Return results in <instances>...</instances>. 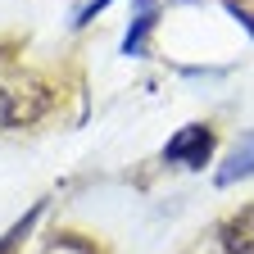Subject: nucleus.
<instances>
[{"mask_svg": "<svg viewBox=\"0 0 254 254\" xmlns=\"http://www.w3.org/2000/svg\"><path fill=\"white\" fill-rule=\"evenodd\" d=\"M213 154V132H209V127H182V132L164 145V159H168V164H186V168H200L204 164V159Z\"/></svg>", "mask_w": 254, "mask_h": 254, "instance_id": "1", "label": "nucleus"}, {"mask_svg": "<svg viewBox=\"0 0 254 254\" xmlns=\"http://www.w3.org/2000/svg\"><path fill=\"white\" fill-rule=\"evenodd\" d=\"M222 245H227V254H254V204L236 209L222 222Z\"/></svg>", "mask_w": 254, "mask_h": 254, "instance_id": "2", "label": "nucleus"}, {"mask_svg": "<svg viewBox=\"0 0 254 254\" xmlns=\"http://www.w3.org/2000/svg\"><path fill=\"white\" fill-rule=\"evenodd\" d=\"M250 173H254V136H250V141L236 150V159H232V164L218 173V182L227 186V182H236V177H250Z\"/></svg>", "mask_w": 254, "mask_h": 254, "instance_id": "3", "label": "nucleus"}, {"mask_svg": "<svg viewBox=\"0 0 254 254\" xmlns=\"http://www.w3.org/2000/svg\"><path fill=\"white\" fill-rule=\"evenodd\" d=\"M145 27H150V14H141V18H136V27L127 32V41H123V50H141V37H145Z\"/></svg>", "mask_w": 254, "mask_h": 254, "instance_id": "4", "label": "nucleus"}, {"mask_svg": "<svg viewBox=\"0 0 254 254\" xmlns=\"http://www.w3.org/2000/svg\"><path fill=\"white\" fill-rule=\"evenodd\" d=\"M27 222H32V218H27ZM27 222H23V227H27ZM23 227H14V232H9V236H5V241H0V254H9V250H14V241H18V236H23Z\"/></svg>", "mask_w": 254, "mask_h": 254, "instance_id": "5", "label": "nucleus"}]
</instances>
